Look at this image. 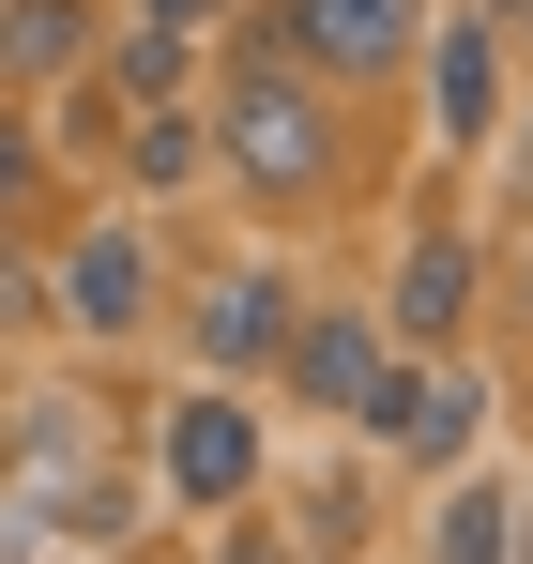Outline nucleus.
Here are the masks:
<instances>
[{"mask_svg": "<svg viewBox=\"0 0 533 564\" xmlns=\"http://www.w3.org/2000/svg\"><path fill=\"white\" fill-rule=\"evenodd\" d=\"M198 138H214V169H229V184H260V198H320V184H336V93L290 62V31H274V15L229 31V93H214Z\"/></svg>", "mask_w": 533, "mask_h": 564, "instance_id": "obj_1", "label": "nucleus"}, {"mask_svg": "<svg viewBox=\"0 0 533 564\" xmlns=\"http://www.w3.org/2000/svg\"><path fill=\"white\" fill-rule=\"evenodd\" d=\"M274 367H290V397H305V412H366V397H381V367H396V336H381L366 305H290Z\"/></svg>", "mask_w": 533, "mask_h": 564, "instance_id": "obj_2", "label": "nucleus"}, {"mask_svg": "<svg viewBox=\"0 0 533 564\" xmlns=\"http://www.w3.org/2000/svg\"><path fill=\"white\" fill-rule=\"evenodd\" d=\"M274 31H290L305 77H381V62H412L427 0H274Z\"/></svg>", "mask_w": 533, "mask_h": 564, "instance_id": "obj_3", "label": "nucleus"}, {"mask_svg": "<svg viewBox=\"0 0 533 564\" xmlns=\"http://www.w3.org/2000/svg\"><path fill=\"white\" fill-rule=\"evenodd\" d=\"M168 488L198 519H229V503L260 488V412H244V397H168Z\"/></svg>", "mask_w": 533, "mask_h": 564, "instance_id": "obj_4", "label": "nucleus"}, {"mask_svg": "<svg viewBox=\"0 0 533 564\" xmlns=\"http://www.w3.org/2000/svg\"><path fill=\"white\" fill-rule=\"evenodd\" d=\"M472 427H488L472 367H381V397H366V443H396V458H457Z\"/></svg>", "mask_w": 533, "mask_h": 564, "instance_id": "obj_5", "label": "nucleus"}, {"mask_svg": "<svg viewBox=\"0 0 533 564\" xmlns=\"http://www.w3.org/2000/svg\"><path fill=\"white\" fill-rule=\"evenodd\" d=\"M412 46H427V107H443V138H457V153H472V138L503 122V15L472 0L457 31H412Z\"/></svg>", "mask_w": 533, "mask_h": 564, "instance_id": "obj_6", "label": "nucleus"}, {"mask_svg": "<svg viewBox=\"0 0 533 564\" xmlns=\"http://www.w3.org/2000/svg\"><path fill=\"white\" fill-rule=\"evenodd\" d=\"M62 321H77V336H138V321H153V245H138V229H77V245H62Z\"/></svg>", "mask_w": 533, "mask_h": 564, "instance_id": "obj_7", "label": "nucleus"}, {"mask_svg": "<svg viewBox=\"0 0 533 564\" xmlns=\"http://www.w3.org/2000/svg\"><path fill=\"white\" fill-rule=\"evenodd\" d=\"M290 305H305V290L274 275V260H244V275H214V290H198V367L260 381V367H274V336H290Z\"/></svg>", "mask_w": 533, "mask_h": 564, "instance_id": "obj_8", "label": "nucleus"}, {"mask_svg": "<svg viewBox=\"0 0 533 564\" xmlns=\"http://www.w3.org/2000/svg\"><path fill=\"white\" fill-rule=\"evenodd\" d=\"M457 321H472V245H457V229H427V245L396 260V305H381V336H412V351H443Z\"/></svg>", "mask_w": 533, "mask_h": 564, "instance_id": "obj_9", "label": "nucleus"}, {"mask_svg": "<svg viewBox=\"0 0 533 564\" xmlns=\"http://www.w3.org/2000/svg\"><path fill=\"white\" fill-rule=\"evenodd\" d=\"M107 46V0H0V77H77Z\"/></svg>", "mask_w": 533, "mask_h": 564, "instance_id": "obj_10", "label": "nucleus"}, {"mask_svg": "<svg viewBox=\"0 0 533 564\" xmlns=\"http://www.w3.org/2000/svg\"><path fill=\"white\" fill-rule=\"evenodd\" d=\"M183 77H198V31H183V15H122L107 107H183Z\"/></svg>", "mask_w": 533, "mask_h": 564, "instance_id": "obj_11", "label": "nucleus"}, {"mask_svg": "<svg viewBox=\"0 0 533 564\" xmlns=\"http://www.w3.org/2000/svg\"><path fill=\"white\" fill-rule=\"evenodd\" d=\"M214 169V138L183 122V107H122V184H153V198H183Z\"/></svg>", "mask_w": 533, "mask_h": 564, "instance_id": "obj_12", "label": "nucleus"}, {"mask_svg": "<svg viewBox=\"0 0 533 564\" xmlns=\"http://www.w3.org/2000/svg\"><path fill=\"white\" fill-rule=\"evenodd\" d=\"M427 564H503V488H488V473L427 503Z\"/></svg>", "mask_w": 533, "mask_h": 564, "instance_id": "obj_13", "label": "nucleus"}, {"mask_svg": "<svg viewBox=\"0 0 533 564\" xmlns=\"http://www.w3.org/2000/svg\"><path fill=\"white\" fill-rule=\"evenodd\" d=\"M31 169H46V138H31V107H0V214L31 198Z\"/></svg>", "mask_w": 533, "mask_h": 564, "instance_id": "obj_14", "label": "nucleus"}, {"mask_svg": "<svg viewBox=\"0 0 533 564\" xmlns=\"http://www.w3.org/2000/svg\"><path fill=\"white\" fill-rule=\"evenodd\" d=\"M214 564H290V550H274V519H244V503H229V534H214Z\"/></svg>", "mask_w": 533, "mask_h": 564, "instance_id": "obj_15", "label": "nucleus"}, {"mask_svg": "<svg viewBox=\"0 0 533 564\" xmlns=\"http://www.w3.org/2000/svg\"><path fill=\"white\" fill-rule=\"evenodd\" d=\"M138 15H183V31H198V15H229V0H138Z\"/></svg>", "mask_w": 533, "mask_h": 564, "instance_id": "obj_16", "label": "nucleus"}, {"mask_svg": "<svg viewBox=\"0 0 533 564\" xmlns=\"http://www.w3.org/2000/svg\"><path fill=\"white\" fill-rule=\"evenodd\" d=\"M488 15H503V31H533V0H488Z\"/></svg>", "mask_w": 533, "mask_h": 564, "instance_id": "obj_17", "label": "nucleus"}, {"mask_svg": "<svg viewBox=\"0 0 533 564\" xmlns=\"http://www.w3.org/2000/svg\"><path fill=\"white\" fill-rule=\"evenodd\" d=\"M519 198H533V122H519Z\"/></svg>", "mask_w": 533, "mask_h": 564, "instance_id": "obj_18", "label": "nucleus"}]
</instances>
